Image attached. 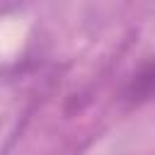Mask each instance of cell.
I'll list each match as a JSON object with an SVG mask.
<instances>
[{
    "mask_svg": "<svg viewBox=\"0 0 155 155\" xmlns=\"http://www.w3.org/2000/svg\"><path fill=\"white\" fill-rule=\"evenodd\" d=\"M150 92H153V63L145 61L143 68L133 75V80L128 85V97L133 102H145L150 97Z\"/></svg>",
    "mask_w": 155,
    "mask_h": 155,
    "instance_id": "cell-1",
    "label": "cell"
}]
</instances>
